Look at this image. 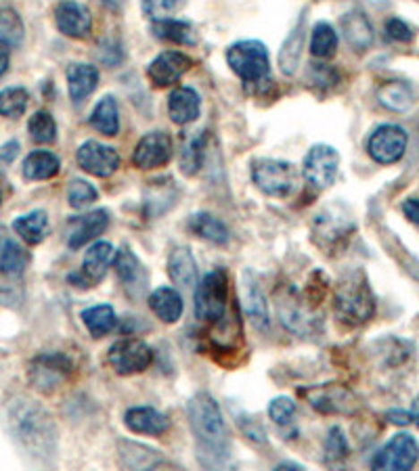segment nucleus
<instances>
[{
	"label": "nucleus",
	"instance_id": "1",
	"mask_svg": "<svg viewBox=\"0 0 419 471\" xmlns=\"http://www.w3.org/2000/svg\"><path fill=\"white\" fill-rule=\"evenodd\" d=\"M189 424L197 440V452L203 465H220L229 455V436L217 400L200 392L189 402Z\"/></svg>",
	"mask_w": 419,
	"mask_h": 471
},
{
	"label": "nucleus",
	"instance_id": "2",
	"mask_svg": "<svg viewBox=\"0 0 419 471\" xmlns=\"http://www.w3.org/2000/svg\"><path fill=\"white\" fill-rule=\"evenodd\" d=\"M9 427L17 444L34 458L47 461L57 446V433L48 415L40 405L20 398L9 407Z\"/></svg>",
	"mask_w": 419,
	"mask_h": 471
},
{
	"label": "nucleus",
	"instance_id": "3",
	"mask_svg": "<svg viewBox=\"0 0 419 471\" xmlns=\"http://www.w3.org/2000/svg\"><path fill=\"white\" fill-rule=\"evenodd\" d=\"M336 317L350 327L367 323L375 313V300L363 272L346 275L336 291Z\"/></svg>",
	"mask_w": 419,
	"mask_h": 471
},
{
	"label": "nucleus",
	"instance_id": "4",
	"mask_svg": "<svg viewBox=\"0 0 419 471\" xmlns=\"http://www.w3.org/2000/svg\"><path fill=\"white\" fill-rule=\"evenodd\" d=\"M229 67L244 82L258 84L269 76V51L258 40H242L227 51Z\"/></svg>",
	"mask_w": 419,
	"mask_h": 471
},
{
	"label": "nucleus",
	"instance_id": "5",
	"mask_svg": "<svg viewBox=\"0 0 419 471\" xmlns=\"http://www.w3.org/2000/svg\"><path fill=\"white\" fill-rule=\"evenodd\" d=\"M227 302H229V285H227L225 270L210 272L195 287L197 319L218 323L220 319H225Z\"/></svg>",
	"mask_w": 419,
	"mask_h": 471
},
{
	"label": "nucleus",
	"instance_id": "6",
	"mask_svg": "<svg viewBox=\"0 0 419 471\" xmlns=\"http://www.w3.org/2000/svg\"><path fill=\"white\" fill-rule=\"evenodd\" d=\"M252 178L256 187L270 197H287L298 184L295 166L281 162V159H258L252 166Z\"/></svg>",
	"mask_w": 419,
	"mask_h": 471
},
{
	"label": "nucleus",
	"instance_id": "7",
	"mask_svg": "<svg viewBox=\"0 0 419 471\" xmlns=\"http://www.w3.org/2000/svg\"><path fill=\"white\" fill-rule=\"evenodd\" d=\"M72 371L73 364L65 355H59V352H47V355L36 356L34 361L30 363L28 377L34 390H38L42 394H51L70 380Z\"/></svg>",
	"mask_w": 419,
	"mask_h": 471
},
{
	"label": "nucleus",
	"instance_id": "8",
	"mask_svg": "<svg viewBox=\"0 0 419 471\" xmlns=\"http://www.w3.org/2000/svg\"><path fill=\"white\" fill-rule=\"evenodd\" d=\"M340 168V155L329 145H314L304 158L302 175L314 189H328L336 181Z\"/></svg>",
	"mask_w": 419,
	"mask_h": 471
},
{
	"label": "nucleus",
	"instance_id": "9",
	"mask_svg": "<svg viewBox=\"0 0 419 471\" xmlns=\"http://www.w3.org/2000/svg\"><path fill=\"white\" fill-rule=\"evenodd\" d=\"M107 361L118 375H134L153 363V350L141 339H120L109 348Z\"/></svg>",
	"mask_w": 419,
	"mask_h": 471
},
{
	"label": "nucleus",
	"instance_id": "10",
	"mask_svg": "<svg viewBox=\"0 0 419 471\" xmlns=\"http://www.w3.org/2000/svg\"><path fill=\"white\" fill-rule=\"evenodd\" d=\"M419 446L411 433H397L378 455L373 457V469L388 471H406L417 463Z\"/></svg>",
	"mask_w": 419,
	"mask_h": 471
},
{
	"label": "nucleus",
	"instance_id": "11",
	"mask_svg": "<svg viewBox=\"0 0 419 471\" xmlns=\"http://www.w3.org/2000/svg\"><path fill=\"white\" fill-rule=\"evenodd\" d=\"M409 136L400 126L394 124H384L369 136L367 151L378 164H397L406 151Z\"/></svg>",
	"mask_w": 419,
	"mask_h": 471
},
{
	"label": "nucleus",
	"instance_id": "12",
	"mask_svg": "<svg viewBox=\"0 0 419 471\" xmlns=\"http://www.w3.org/2000/svg\"><path fill=\"white\" fill-rule=\"evenodd\" d=\"M76 162L92 176L107 178L120 168V155L115 149L97 141H86L76 151Z\"/></svg>",
	"mask_w": 419,
	"mask_h": 471
},
{
	"label": "nucleus",
	"instance_id": "13",
	"mask_svg": "<svg viewBox=\"0 0 419 471\" xmlns=\"http://www.w3.org/2000/svg\"><path fill=\"white\" fill-rule=\"evenodd\" d=\"M172 158V139L166 133H150L134 149V166L141 170L162 168Z\"/></svg>",
	"mask_w": 419,
	"mask_h": 471
},
{
	"label": "nucleus",
	"instance_id": "14",
	"mask_svg": "<svg viewBox=\"0 0 419 471\" xmlns=\"http://www.w3.org/2000/svg\"><path fill=\"white\" fill-rule=\"evenodd\" d=\"M189 67H191V59L187 55L178 51H168L151 61L150 67H147V76H150L153 86L164 89V86L176 84L178 80L189 72Z\"/></svg>",
	"mask_w": 419,
	"mask_h": 471
},
{
	"label": "nucleus",
	"instance_id": "15",
	"mask_svg": "<svg viewBox=\"0 0 419 471\" xmlns=\"http://www.w3.org/2000/svg\"><path fill=\"white\" fill-rule=\"evenodd\" d=\"M114 245L107 244V241H98V244L90 245V250L84 256L82 270H80V275H72L70 281L80 283V287H89V285L98 283L107 272L109 264L114 262Z\"/></svg>",
	"mask_w": 419,
	"mask_h": 471
},
{
	"label": "nucleus",
	"instance_id": "16",
	"mask_svg": "<svg viewBox=\"0 0 419 471\" xmlns=\"http://www.w3.org/2000/svg\"><path fill=\"white\" fill-rule=\"evenodd\" d=\"M55 21H57L61 34L70 36V39H86L92 28L90 11L76 0H61L55 7Z\"/></svg>",
	"mask_w": 419,
	"mask_h": 471
},
{
	"label": "nucleus",
	"instance_id": "17",
	"mask_svg": "<svg viewBox=\"0 0 419 471\" xmlns=\"http://www.w3.org/2000/svg\"><path fill=\"white\" fill-rule=\"evenodd\" d=\"M242 304L245 317L250 319V323L256 327L258 331H269V310L267 302H264L262 289L258 285V278L252 270H244L242 275Z\"/></svg>",
	"mask_w": 419,
	"mask_h": 471
},
{
	"label": "nucleus",
	"instance_id": "18",
	"mask_svg": "<svg viewBox=\"0 0 419 471\" xmlns=\"http://www.w3.org/2000/svg\"><path fill=\"white\" fill-rule=\"evenodd\" d=\"M30 264V253L0 227V278L20 281Z\"/></svg>",
	"mask_w": 419,
	"mask_h": 471
},
{
	"label": "nucleus",
	"instance_id": "19",
	"mask_svg": "<svg viewBox=\"0 0 419 471\" xmlns=\"http://www.w3.org/2000/svg\"><path fill=\"white\" fill-rule=\"evenodd\" d=\"M109 225V216L105 210H97V212L78 216L70 222V237H67V244H70L72 250H78L90 241H95L98 235L105 233V228Z\"/></svg>",
	"mask_w": 419,
	"mask_h": 471
},
{
	"label": "nucleus",
	"instance_id": "20",
	"mask_svg": "<svg viewBox=\"0 0 419 471\" xmlns=\"http://www.w3.org/2000/svg\"><path fill=\"white\" fill-rule=\"evenodd\" d=\"M124 424L134 433H145V436H162L170 430L168 415L156 411L151 407H137L126 413Z\"/></svg>",
	"mask_w": 419,
	"mask_h": 471
},
{
	"label": "nucleus",
	"instance_id": "21",
	"mask_svg": "<svg viewBox=\"0 0 419 471\" xmlns=\"http://www.w3.org/2000/svg\"><path fill=\"white\" fill-rule=\"evenodd\" d=\"M114 266L115 272H118L120 281L124 283V287L131 291L133 295H139V291H143L147 287V272L143 269V264L139 262V258L134 253L124 247V250L115 252L114 256Z\"/></svg>",
	"mask_w": 419,
	"mask_h": 471
},
{
	"label": "nucleus",
	"instance_id": "22",
	"mask_svg": "<svg viewBox=\"0 0 419 471\" xmlns=\"http://www.w3.org/2000/svg\"><path fill=\"white\" fill-rule=\"evenodd\" d=\"M200 95L189 86H178V89L172 90V95L168 98V111L172 122L178 124V126H184V124H191L197 120L200 116Z\"/></svg>",
	"mask_w": 419,
	"mask_h": 471
},
{
	"label": "nucleus",
	"instance_id": "23",
	"mask_svg": "<svg viewBox=\"0 0 419 471\" xmlns=\"http://www.w3.org/2000/svg\"><path fill=\"white\" fill-rule=\"evenodd\" d=\"M168 272L170 278L178 287L193 289L197 287V264L193 253L189 252V247H176L172 250L168 258Z\"/></svg>",
	"mask_w": 419,
	"mask_h": 471
},
{
	"label": "nucleus",
	"instance_id": "24",
	"mask_svg": "<svg viewBox=\"0 0 419 471\" xmlns=\"http://www.w3.org/2000/svg\"><path fill=\"white\" fill-rule=\"evenodd\" d=\"M98 72L95 65L73 64L67 67V89L73 101H84L97 89Z\"/></svg>",
	"mask_w": 419,
	"mask_h": 471
},
{
	"label": "nucleus",
	"instance_id": "25",
	"mask_svg": "<svg viewBox=\"0 0 419 471\" xmlns=\"http://www.w3.org/2000/svg\"><path fill=\"white\" fill-rule=\"evenodd\" d=\"M150 308L164 323H176L183 314V297L176 289L159 287L150 295Z\"/></svg>",
	"mask_w": 419,
	"mask_h": 471
},
{
	"label": "nucleus",
	"instance_id": "26",
	"mask_svg": "<svg viewBox=\"0 0 419 471\" xmlns=\"http://www.w3.org/2000/svg\"><path fill=\"white\" fill-rule=\"evenodd\" d=\"M342 30H344V36H346L348 45L353 47L355 51H365V48L372 47L373 28H372V23H369L367 17L359 13V11L344 15Z\"/></svg>",
	"mask_w": 419,
	"mask_h": 471
},
{
	"label": "nucleus",
	"instance_id": "27",
	"mask_svg": "<svg viewBox=\"0 0 419 471\" xmlns=\"http://www.w3.org/2000/svg\"><path fill=\"white\" fill-rule=\"evenodd\" d=\"M13 231L26 241L28 245H38L48 235V216L42 210L30 212L28 216H20L13 222Z\"/></svg>",
	"mask_w": 419,
	"mask_h": 471
},
{
	"label": "nucleus",
	"instance_id": "28",
	"mask_svg": "<svg viewBox=\"0 0 419 471\" xmlns=\"http://www.w3.org/2000/svg\"><path fill=\"white\" fill-rule=\"evenodd\" d=\"M61 168L59 158L51 151H34L23 162V176L28 181H48L57 175Z\"/></svg>",
	"mask_w": 419,
	"mask_h": 471
},
{
	"label": "nucleus",
	"instance_id": "29",
	"mask_svg": "<svg viewBox=\"0 0 419 471\" xmlns=\"http://www.w3.org/2000/svg\"><path fill=\"white\" fill-rule=\"evenodd\" d=\"M90 126L105 136H115L120 130V111L114 97H105L90 116Z\"/></svg>",
	"mask_w": 419,
	"mask_h": 471
},
{
	"label": "nucleus",
	"instance_id": "30",
	"mask_svg": "<svg viewBox=\"0 0 419 471\" xmlns=\"http://www.w3.org/2000/svg\"><path fill=\"white\" fill-rule=\"evenodd\" d=\"M191 231H193L197 237L210 241L214 245H225L229 241V228H227L223 222L210 214H195L191 216L189 220Z\"/></svg>",
	"mask_w": 419,
	"mask_h": 471
},
{
	"label": "nucleus",
	"instance_id": "31",
	"mask_svg": "<svg viewBox=\"0 0 419 471\" xmlns=\"http://www.w3.org/2000/svg\"><path fill=\"white\" fill-rule=\"evenodd\" d=\"M208 133H193L184 141L181 151V168L187 176H193L200 172L203 162V151H206Z\"/></svg>",
	"mask_w": 419,
	"mask_h": 471
},
{
	"label": "nucleus",
	"instance_id": "32",
	"mask_svg": "<svg viewBox=\"0 0 419 471\" xmlns=\"http://www.w3.org/2000/svg\"><path fill=\"white\" fill-rule=\"evenodd\" d=\"M82 321L92 338H103L115 327V313L112 306L101 304V306L86 308L82 313Z\"/></svg>",
	"mask_w": 419,
	"mask_h": 471
},
{
	"label": "nucleus",
	"instance_id": "33",
	"mask_svg": "<svg viewBox=\"0 0 419 471\" xmlns=\"http://www.w3.org/2000/svg\"><path fill=\"white\" fill-rule=\"evenodd\" d=\"M378 101L390 111H406L413 105V90L405 82H386L380 86Z\"/></svg>",
	"mask_w": 419,
	"mask_h": 471
},
{
	"label": "nucleus",
	"instance_id": "34",
	"mask_svg": "<svg viewBox=\"0 0 419 471\" xmlns=\"http://www.w3.org/2000/svg\"><path fill=\"white\" fill-rule=\"evenodd\" d=\"M153 32L158 39L176 42V45H193L195 42V30L187 21L178 20H164L153 23Z\"/></svg>",
	"mask_w": 419,
	"mask_h": 471
},
{
	"label": "nucleus",
	"instance_id": "35",
	"mask_svg": "<svg viewBox=\"0 0 419 471\" xmlns=\"http://www.w3.org/2000/svg\"><path fill=\"white\" fill-rule=\"evenodd\" d=\"M338 48V34L329 23H317L312 30V40H311V53L319 59H329Z\"/></svg>",
	"mask_w": 419,
	"mask_h": 471
},
{
	"label": "nucleus",
	"instance_id": "36",
	"mask_svg": "<svg viewBox=\"0 0 419 471\" xmlns=\"http://www.w3.org/2000/svg\"><path fill=\"white\" fill-rule=\"evenodd\" d=\"M28 130L32 134V139L40 145H51V142L57 139V124H55L53 116L48 111H36V114L30 117Z\"/></svg>",
	"mask_w": 419,
	"mask_h": 471
},
{
	"label": "nucleus",
	"instance_id": "37",
	"mask_svg": "<svg viewBox=\"0 0 419 471\" xmlns=\"http://www.w3.org/2000/svg\"><path fill=\"white\" fill-rule=\"evenodd\" d=\"M302 39H304V34H302V26H300L298 30H294V32L289 34V39L286 42H283V47L279 51V67L286 76H292V73L295 72V67H298Z\"/></svg>",
	"mask_w": 419,
	"mask_h": 471
},
{
	"label": "nucleus",
	"instance_id": "38",
	"mask_svg": "<svg viewBox=\"0 0 419 471\" xmlns=\"http://www.w3.org/2000/svg\"><path fill=\"white\" fill-rule=\"evenodd\" d=\"M23 40L21 17L13 9H0V42L7 47H17Z\"/></svg>",
	"mask_w": 419,
	"mask_h": 471
},
{
	"label": "nucleus",
	"instance_id": "39",
	"mask_svg": "<svg viewBox=\"0 0 419 471\" xmlns=\"http://www.w3.org/2000/svg\"><path fill=\"white\" fill-rule=\"evenodd\" d=\"M28 90L13 86V89H4L0 92V116L4 117H20L26 114L28 107Z\"/></svg>",
	"mask_w": 419,
	"mask_h": 471
},
{
	"label": "nucleus",
	"instance_id": "40",
	"mask_svg": "<svg viewBox=\"0 0 419 471\" xmlns=\"http://www.w3.org/2000/svg\"><path fill=\"white\" fill-rule=\"evenodd\" d=\"M184 4V0H143V11L153 21L172 20V15L178 13Z\"/></svg>",
	"mask_w": 419,
	"mask_h": 471
},
{
	"label": "nucleus",
	"instance_id": "41",
	"mask_svg": "<svg viewBox=\"0 0 419 471\" xmlns=\"http://www.w3.org/2000/svg\"><path fill=\"white\" fill-rule=\"evenodd\" d=\"M97 189L86 181H72L70 191H67V200L73 210H84L89 208L92 201L97 200Z\"/></svg>",
	"mask_w": 419,
	"mask_h": 471
},
{
	"label": "nucleus",
	"instance_id": "42",
	"mask_svg": "<svg viewBox=\"0 0 419 471\" xmlns=\"http://www.w3.org/2000/svg\"><path fill=\"white\" fill-rule=\"evenodd\" d=\"M325 455H328L329 463L342 461V458L348 457V442L340 427H331L329 430L328 440H325Z\"/></svg>",
	"mask_w": 419,
	"mask_h": 471
},
{
	"label": "nucleus",
	"instance_id": "43",
	"mask_svg": "<svg viewBox=\"0 0 419 471\" xmlns=\"http://www.w3.org/2000/svg\"><path fill=\"white\" fill-rule=\"evenodd\" d=\"M269 415L275 424L286 425L295 415V402L292 398H287V396H279V398H275L269 405Z\"/></svg>",
	"mask_w": 419,
	"mask_h": 471
},
{
	"label": "nucleus",
	"instance_id": "44",
	"mask_svg": "<svg viewBox=\"0 0 419 471\" xmlns=\"http://www.w3.org/2000/svg\"><path fill=\"white\" fill-rule=\"evenodd\" d=\"M386 34L397 42H411L413 40L411 28L406 26L403 20H397V17H392V20L386 23Z\"/></svg>",
	"mask_w": 419,
	"mask_h": 471
},
{
	"label": "nucleus",
	"instance_id": "45",
	"mask_svg": "<svg viewBox=\"0 0 419 471\" xmlns=\"http://www.w3.org/2000/svg\"><path fill=\"white\" fill-rule=\"evenodd\" d=\"M17 153H20V145H17L15 141L7 142V145H4V147H0V162L11 164L17 158Z\"/></svg>",
	"mask_w": 419,
	"mask_h": 471
},
{
	"label": "nucleus",
	"instance_id": "46",
	"mask_svg": "<svg viewBox=\"0 0 419 471\" xmlns=\"http://www.w3.org/2000/svg\"><path fill=\"white\" fill-rule=\"evenodd\" d=\"M403 214L413 222V225L419 227V200H406L403 203Z\"/></svg>",
	"mask_w": 419,
	"mask_h": 471
},
{
	"label": "nucleus",
	"instance_id": "47",
	"mask_svg": "<svg viewBox=\"0 0 419 471\" xmlns=\"http://www.w3.org/2000/svg\"><path fill=\"white\" fill-rule=\"evenodd\" d=\"M386 417L394 425H409L411 421H413L411 413H405V411H388Z\"/></svg>",
	"mask_w": 419,
	"mask_h": 471
},
{
	"label": "nucleus",
	"instance_id": "48",
	"mask_svg": "<svg viewBox=\"0 0 419 471\" xmlns=\"http://www.w3.org/2000/svg\"><path fill=\"white\" fill-rule=\"evenodd\" d=\"M9 70V47L0 42V76Z\"/></svg>",
	"mask_w": 419,
	"mask_h": 471
},
{
	"label": "nucleus",
	"instance_id": "49",
	"mask_svg": "<svg viewBox=\"0 0 419 471\" xmlns=\"http://www.w3.org/2000/svg\"><path fill=\"white\" fill-rule=\"evenodd\" d=\"M411 419L415 421L417 427H419V398L413 400V407H411Z\"/></svg>",
	"mask_w": 419,
	"mask_h": 471
},
{
	"label": "nucleus",
	"instance_id": "50",
	"mask_svg": "<svg viewBox=\"0 0 419 471\" xmlns=\"http://www.w3.org/2000/svg\"><path fill=\"white\" fill-rule=\"evenodd\" d=\"M0 203H3V195H0Z\"/></svg>",
	"mask_w": 419,
	"mask_h": 471
}]
</instances>
